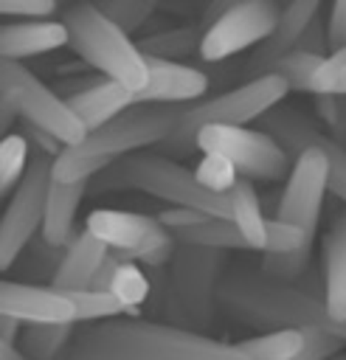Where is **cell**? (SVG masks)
Returning a JSON list of instances; mask_svg holds the SVG:
<instances>
[{
	"mask_svg": "<svg viewBox=\"0 0 346 360\" xmlns=\"http://www.w3.org/2000/svg\"><path fill=\"white\" fill-rule=\"evenodd\" d=\"M84 228L101 239L110 250L121 253L127 262H141L149 267H163L172 262L177 250V239L166 231L158 217L135 214V211H115V208H96L87 214Z\"/></svg>",
	"mask_w": 346,
	"mask_h": 360,
	"instance_id": "52a82bcc",
	"label": "cell"
},
{
	"mask_svg": "<svg viewBox=\"0 0 346 360\" xmlns=\"http://www.w3.org/2000/svg\"><path fill=\"white\" fill-rule=\"evenodd\" d=\"M205 28L200 22H183L172 25L160 34H149L138 39V48L149 59H166V62H183L191 53H200Z\"/></svg>",
	"mask_w": 346,
	"mask_h": 360,
	"instance_id": "603a6c76",
	"label": "cell"
},
{
	"mask_svg": "<svg viewBox=\"0 0 346 360\" xmlns=\"http://www.w3.org/2000/svg\"><path fill=\"white\" fill-rule=\"evenodd\" d=\"M121 253H115V250H110L107 256H104V262H101V267L96 270V276H93V284L87 287V290H110V284H113V278H115V270L121 267Z\"/></svg>",
	"mask_w": 346,
	"mask_h": 360,
	"instance_id": "ee69618b",
	"label": "cell"
},
{
	"mask_svg": "<svg viewBox=\"0 0 346 360\" xmlns=\"http://www.w3.org/2000/svg\"><path fill=\"white\" fill-rule=\"evenodd\" d=\"M197 152L228 158L248 180H281L293 169V158L284 152V146L259 127L208 124L197 135Z\"/></svg>",
	"mask_w": 346,
	"mask_h": 360,
	"instance_id": "9c48e42d",
	"label": "cell"
},
{
	"mask_svg": "<svg viewBox=\"0 0 346 360\" xmlns=\"http://www.w3.org/2000/svg\"><path fill=\"white\" fill-rule=\"evenodd\" d=\"M25 329V323L14 315H0V343H17L20 340V332Z\"/></svg>",
	"mask_w": 346,
	"mask_h": 360,
	"instance_id": "7dc6e473",
	"label": "cell"
},
{
	"mask_svg": "<svg viewBox=\"0 0 346 360\" xmlns=\"http://www.w3.org/2000/svg\"><path fill=\"white\" fill-rule=\"evenodd\" d=\"M321 11H323V8H321L318 0H295V3H287V6L281 8V17H278L276 31H273V34L248 56V62L242 65L245 82H248V79L267 76L270 68H273L281 56L293 53L295 45H298V39H301V34H304V28H307L309 20H312L315 14H321Z\"/></svg>",
	"mask_w": 346,
	"mask_h": 360,
	"instance_id": "2e32d148",
	"label": "cell"
},
{
	"mask_svg": "<svg viewBox=\"0 0 346 360\" xmlns=\"http://www.w3.org/2000/svg\"><path fill=\"white\" fill-rule=\"evenodd\" d=\"M65 360H250L236 343L214 340L197 329L110 318L73 335Z\"/></svg>",
	"mask_w": 346,
	"mask_h": 360,
	"instance_id": "6da1fadb",
	"label": "cell"
},
{
	"mask_svg": "<svg viewBox=\"0 0 346 360\" xmlns=\"http://www.w3.org/2000/svg\"><path fill=\"white\" fill-rule=\"evenodd\" d=\"M70 45L62 20H8L0 28V56L8 62H23Z\"/></svg>",
	"mask_w": 346,
	"mask_h": 360,
	"instance_id": "e0dca14e",
	"label": "cell"
},
{
	"mask_svg": "<svg viewBox=\"0 0 346 360\" xmlns=\"http://www.w3.org/2000/svg\"><path fill=\"white\" fill-rule=\"evenodd\" d=\"M14 121H23L20 107H17V98H14L8 90H3V87H0V129H3L6 135H11Z\"/></svg>",
	"mask_w": 346,
	"mask_h": 360,
	"instance_id": "bcb514c9",
	"label": "cell"
},
{
	"mask_svg": "<svg viewBox=\"0 0 346 360\" xmlns=\"http://www.w3.org/2000/svg\"><path fill=\"white\" fill-rule=\"evenodd\" d=\"M318 93H340V96H346V65L343 68L321 65V70L315 73V82H312V96H318Z\"/></svg>",
	"mask_w": 346,
	"mask_h": 360,
	"instance_id": "b9f144b4",
	"label": "cell"
},
{
	"mask_svg": "<svg viewBox=\"0 0 346 360\" xmlns=\"http://www.w3.org/2000/svg\"><path fill=\"white\" fill-rule=\"evenodd\" d=\"M31 163V146L20 132H11L0 141V194L11 197V191L20 186Z\"/></svg>",
	"mask_w": 346,
	"mask_h": 360,
	"instance_id": "83f0119b",
	"label": "cell"
},
{
	"mask_svg": "<svg viewBox=\"0 0 346 360\" xmlns=\"http://www.w3.org/2000/svg\"><path fill=\"white\" fill-rule=\"evenodd\" d=\"M323 65H326V68H343V65H346V48H340V51L329 53Z\"/></svg>",
	"mask_w": 346,
	"mask_h": 360,
	"instance_id": "681fc988",
	"label": "cell"
},
{
	"mask_svg": "<svg viewBox=\"0 0 346 360\" xmlns=\"http://www.w3.org/2000/svg\"><path fill=\"white\" fill-rule=\"evenodd\" d=\"M90 191V183H59L51 180V191H48V205H45V219H42V231L39 236L56 248H68L70 239L79 233L73 228L76 222V211L82 197Z\"/></svg>",
	"mask_w": 346,
	"mask_h": 360,
	"instance_id": "ffe728a7",
	"label": "cell"
},
{
	"mask_svg": "<svg viewBox=\"0 0 346 360\" xmlns=\"http://www.w3.org/2000/svg\"><path fill=\"white\" fill-rule=\"evenodd\" d=\"M20 135L28 141V146H37V155H48V158H59L62 155V143L51 135V132H45V129H39L37 124H31V121H20Z\"/></svg>",
	"mask_w": 346,
	"mask_h": 360,
	"instance_id": "ab89813d",
	"label": "cell"
},
{
	"mask_svg": "<svg viewBox=\"0 0 346 360\" xmlns=\"http://www.w3.org/2000/svg\"><path fill=\"white\" fill-rule=\"evenodd\" d=\"M96 6L107 20H113L127 34L146 28V22L158 14V6L149 3V0H104V3H96Z\"/></svg>",
	"mask_w": 346,
	"mask_h": 360,
	"instance_id": "1f68e13d",
	"label": "cell"
},
{
	"mask_svg": "<svg viewBox=\"0 0 346 360\" xmlns=\"http://www.w3.org/2000/svg\"><path fill=\"white\" fill-rule=\"evenodd\" d=\"M326 56H315V53H307V51H293L287 56H281L270 73L281 76L287 82L290 90H298V93H312V82H315V73L321 70Z\"/></svg>",
	"mask_w": 346,
	"mask_h": 360,
	"instance_id": "f1b7e54d",
	"label": "cell"
},
{
	"mask_svg": "<svg viewBox=\"0 0 346 360\" xmlns=\"http://www.w3.org/2000/svg\"><path fill=\"white\" fill-rule=\"evenodd\" d=\"M315 115L323 124V132L346 146V96L340 93H318L315 96Z\"/></svg>",
	"mask_w": 346,
	"mask_h": 360,
	"instance_id": "e575fe53",
	"label": "cell"
},
{
	"mask_svg": "<svg viewBox=\"0 0 346 360\" xmlns=\"http://www.w3.org/2000/svg\"><path fill=\"white\" fill-rule=\"evenodd\" d=\"M323 304L329 315L346 323V208L335 214L323 236Z\"/></svg>",
	"mask_w": 346,
	"mask_h": 360,
	"instance_id": "ac0fdd59",
	"label": "cell"
},
{
	"mask_svg": "<svg viewBox=\"0 0 346 360\" xmlns=\"http://www.w3.org/2000/svg\"><path fill=\"white\" fill-rule=\"evenodd\" d=\"M278 3L273 0H242L233 3L214 25L205 28L203 45H200V59L203 62H225L250 45H262L278 25L281 17Z\"/></svg>",
	"mask_w": 346,
	"mask_h": 360,
	"instance_id": "7c38bea8",
	"label": "cell"
},
{
	"mask_svg": "<svg viewBox=\"0 0 346 360\" xmlns=\"http://www.w3.org/2000/svg\"><path fill=\"white\" fill-rule=\"evenodd\" d=\"M93 194H107V191H143L149 197H158L169 202L172 208H191L205 217H219L231 219V202L228 197L211 194L203 188L183 163L174 158L155 152H135L101 172L98 177L90 180Z\"/></svg>",
	"mask_w": 346,
	"mask_h": 360,
	"instance_id": "3957f363",
	"label": "cell"
},
{
	"mask_svg": "<svg viewBox=\"0 0 346 360\" xmlns=\"http://www.w3.org/2000/svg\"><path fill=\"white\" fill-rule=\"evenodd\" d=\"M73 335V323H25L20 349L28 360H65Z\"/></svg>",
	"mask_w": 346,
	"mask_h": 360,
	"instance_id": "d4e9b609",
	"label": "cell"
},
{
	"mask_svg": "<svg viewBox=\"0 0 346 360\" xmlns=\"http://www.w3.org/2000/svg\"><path fill=\"white\" fill-rule=\"evenodd\" d=\"M0 87L17 98L20 115L25 121L51 132L62 146H76L87 138V127L79 121L70 104L53 87L37 79L23 62H0Z\"/></svg>",
	"mask_w": 346,
	"mask_h": 360,
	"instance_id": "30bf717a",
	"label": "cell"
},
{
	"mask_svg": "<svg viewBox=\"0 0 346 360\" xmlns=\"http://www.w3.org/2000/svg\"><path fill=\"white\" fill-rule=\"evenodd\" d=\"M68 295L76 307V323H98L127 315L110 290H70Z\"/></svg>",
	"mask_w": 346,
	"mask_h": 360,
	"instance_id": "f546056e",
	"label": "cell"
},
{
	"mask_svg": "<svg viewBox=\"0 0 346 360\" xmlns=\"http://www.w3.org/2000/svg\"><path fill=\"white\" fill-rule=\"evenodd\" d=\"M329 191V160L321 149H307L293 160L284 191L276 205V219L301 228L309 239H315L318 217L323 208V197Z\"/></svg>",
	"mask_w": 346,
	"mask_h": 360,
	"instance_id": "4fadbf2b",
	"label": "cell"
},
{
	"mask_svg": "<svg viewBox=\"0 0 346 360\" xmlns=\"http://www.w3.org/2000/svg\"><path fill=\"white\" fill-rule=\"evenodd\" d=\"M205 214L200 211H191V208H166L158 214V222L166 228V231H174V228H183V225H191L197 219H203Z\"/></svg>",
	"mask_w": 346,
	"mask_h": 360,
	"instance_id": "f6af8a7d",
	"label": "cell"
},
{
	"mask_svg": "<svg viewBox=\"0 0 346 360\" xmlns=\"http://www.w3.org/2000/svg\"><path fill=\"white\" fill-rule=\"evenodd\" d=\"M65 248H56L51 242H45L42 236H37L17 262H23V270L28 278H39V281H53L59 264H62Z\"/></svg>",
	"mask_w": 346,
	"mask_h": 360,
	"instance_id": "d6a6232c",
	"label": "cell"
},
{
	"mask_svg": "<svg viewBox=\"0 0 346 360\" xmlns=\"http://www.w3.org/2000/svg\"><path fill=\"white\" fill-rule=\"evenodd\" d=\"M287 93H290L287 82L276 73H267V76L233 84L197 104H186L180 112V121L174 124L172 135L158 146V152L166 158H186L197 152V135L203 127L208 124L248 127L250 121H259L267 110L281 104Z\"/></svg>",
	"mask_w": 346,
	"mask_h": 360,
	"instance_id": "277c9868",
	"label": "cell"
},
{
	"mask_svg": "<svg viewBox=\"0 0 346 360\" xmlns=\"http://www.w3.org/2000/svg\"><path fill=\"white\" fill-rule=\"evenodd\" d=\"M0 312L23 323H76V307L65 290L14 278L0 284Z\"/></svg>",
	"mask_w": 346,
	"mask_h": 360,
	"instance_id": "5bb4252c",
	"label": "cell"
},
{
	"mask_svg": "<svg viewBox=\"0 0 346 360\" xmlns=\"http://www.w3.org/2000/svg\"><path fill=\"white\" fill-rule=\"evenodd\" d=\"M194 177H197V183H200L203 188H208L211 194L228 197L231 188L239 183L242 174L236 172V166H233L228 158L214 155V152H205V155L200 158L197 169H194Z\"/></svg>",
	"mask_w": 346,
	"mask_h": 360,
	"instance_id": "4dcf8cb0",
	"label": "cell"
},
{
	"mask_svg": "<svg viewBox=\"0 0 346 360\" xmlns=\"http://www.w3.org/2000/svg\"><path fill=\"white\" fill-rule=\"evenodd\" d=\"M304 335H307V346L293 360H329L340 354V349L346 346V340L329 329H304Z\"/></svg>",
	"mask_w": 346,
	"mask_h": 360,
	"instance_id": "8d00e7d4",
	"label": "cell"
},
{
	"mask_svg": "<svg viewBox=\"0 0 346 360\" xmlns=\"http://www.w3.org/2000/svg\"><path fill=\"white\" fill-rule=\"evenodd\" d=\"M104 76H96V73H79V76H62L56 84H53V90L65 98V101H70V98H76V96H82V93H87V90H93L98 82H101Z\"/></svg>",
	"mask_w": 346,
	"mask_h": 360,
	"instance_id": "7bdbcfd3",
	"label": "cell"
},
{
	"mask_svg": "<svg viewBox=\"0 0 346 360\" xmlns=\"http://www.w3.org/2000/svg\"><path fill=\"white\" fill-rule=\"evenodd\" d=\"M59 6L53 0H3L0 14L8 20H53Z\"/></svg>",
	"mask_w": 346,
	"mask_h": 360,
	"instance_id": "74e56055",
	"label": "cell"
},
{
	"mask_svg": "<svg viewBox=\"0 0 346 360\" xmlns=\"http://www.w3.org/2000/svg\"><path fill=\"white\" fill-rule=\"evenodd\" d=\"M68 28L70 48L79 53V59L98 70L104 79H113L132 90L135 96L149 82L146 56L141 53L138 42L129 39L127 31H121L113 20H107L96 3H73L62 8L59 17Z\"/></svg>",
	"mask_w": 346,
	"mask_h": 360,
	"instance_id": "5b68a950",
	"label": "cell"
},
{
	"mask_svg": "<svg viewBox=\"0 0 346 360\" xmlns=\"http://www.w3.org/2000/svg\"><path fill=\"white\" fill-rule=\"evenodd\" d=\"M225 276V250L177 245L163 287V309L169 323L186 329H208L217 321L219 281Z\"/></svg>",
	"mask_w": 346,
	"mask_h": 360,
	"instance_id": "8992f818",
	"label": "cell"
},
{
	"mask_svg": "<svg viewBox=\"0 0 346 360\" xmlns=\"http://www.w3.org/2000/svg\"><path fill=\"white\" fill-rule=\"evenodd\" d=\"M183 107L169 104H135L110 124L87 132L76 146H65L53 158V180L59 183H90L127 155L143 152L146 146H160L174 124L180 121Z\"/></svg>",
	"mask_w": 346,
	"mask_h": 360,
	"instance_id": "7a4b0ae2",
	"label": "cell"
},
{
	"mask_svg": "<svg viewBox=\"0 0 346 360\" xmlns=\"http://www.w3.org/2000/svg\"><path fill=\"white\" fill-rule=\"evenodd\" d=\"M51 180H53V158L34 155L25 177L11 191L0 219V267L3 270H11L23 256V250L39 236Z\"/></svg>",
	"mask_w": 346,
	"mask_h": 360,
	"instance_id": "ba28073f",
	"label": "cell"
},
{
	"mask_svg": "<svg viewBox=\"0 0 346 360\" xmlns=\"http://www.w3.org/2000/svg\"><path fill=\"white\" fill-rule=\"evenodd\" d=\"M68 104L79 115V121L87 127V132H93V129L110 124L113 118H118L121 112H127L129 107H135L138 96L113 79H101L93 90L70 98Z\"/></svg>",
	"mask_w": 346,
	"mask_h": 360,
	"instance_id": "44dd1931",
	"label": "cell"
},
{
	"mask_svg": "<svg viewBox=\"0 0 346 360\" xmlns=\"http://www.w3.org/2000/svg\"><path fill=\"white\" fill-rule=\"evenodd\" d=\"M228 202H231V222L239 228V233L245 236L250 250L264 253V248H267V217L262 214V202H259V194H256L253 183L248 177H239V183L228 194Z\"/></svg>",
	"mask_w": 346,
	"mask_h": 360,
	"instance_id": "7402d4cb",
	"label": "cell"
},
{
	"mask_svg": "<svg viewBox=\"0 0 346 360\" xmlns=\"http://www.w3.org/2000/svg\"><path fill=\"white\" fill-rule=\"evenodd\" d=\"M309 262H312V245L298 248V250H287V253H262L259 270L270 278L295 284L309 270Z\"/></svg>",
	"mask_w": 346,
	"mask_h": 360,
	"instance_id": "836d02e7",
	"label": "cell"
},
{
	"mask_svg": "<svg viewBox=\"0 0 346 360\" xmlns=\"http://www.w3.org/2000/svg\"><path fill=\"white\" fill-rule=\"evenodd\" d=\"M149 82L138 93V104H169V107H186L205 98L211 90L208 76L197 65L186 62H166V59H149Z\"/></svg>",
	"mask_w": 346,
	"mask_h": 360,
	"instance_id": "9a60e30c",
	"label": "cell"
},
{
	"mask_svg": "<svg viewBox=\"0 0 346 360\" xmlns=\"http://www.w3.org/2000/svg\"><path fill=\"white\" fill-rule=\"evenodd\" d=\"M307 245H312V239L301 228H295L290 222H281L276 217L267 219V248H264V253H287V250H298V248H307Z\"/></svg>",
	"mask_w": 346,
	"mask_h": 360,
	"instance_id": "d590c367",
	"label": "cell"
},
{
	"mask_svg": "<svg viewBox=\"0 0 346 360\" xmlns=\"http://www.w3.org/2000/svg\"><path fill=\"white\" fill-rule=\"evenodd\" d=\"M250 360H293L304 352L307 335L304 329H273L256 338H245L236 343Z\"/></svg>",
	"mask_w": 346,
	"mask_h": 360,
	"instance_id": "484cf974",
	"label": "cell"
},
{
	"mask_svg": "<svg viewBox=\"0 0 346 360\" xmlns=\"http://www.w3.org/2000/svg\"><path fill=\"white\" fill-rule=\"evenodd\" d=\"M0 360H28L17 343H0Z\"/></svg>",
	"mask_w": 346,
	"mask_h": 360,
	"instance_id": "c3c4849f",
	"label": "cell"
},
{
	"mask_svg": "<svg viewBox=\"0 0 346 360\" xmlns=\"http://www.w3.org/2000/svg\"><path fill=\"white\" fill-rule=\"evenodd\" d=\"M326 39H329V53L346 48V0H338L329 6L326 14Z\"/></svg>",
	"mask_w": 346,
	"mask_h": 360,
	"instance_id": "60d3db41",
	"label": "cell"
},
{
	"mask_svg": "<svg viewBox=\"0 0 346 360\" xmlns=\"http://www.w3.org/2000/svg\"><path fill=\"white\" fill-rule=\"evenodd\" d=\"M172 233L183 245H200V248H214V250H225V253L228 250H250V245L245 242L239 228L231 219H219V217H203L191 225L174 228Z\"/></svg>",
	"mask_w": 346,
	"mask_h": 360,
	"instance_id": "cb8c5ba5",
	"label": "cell"
},
{
	"mask_svg": "<svg viewBox=\"0 0 346 360\" xmlns=\"http://www.w3.org/2000/svg\"><path fill=\"white\" fill-rule=\"evenodd\" d=\"M110 292L118 298V304L124 307V312L129 318L138 315V307L149 301L152 295V284H149V276L138 267V262H121V267L115 270V278L110 284Z\"/></svg>",
	"mask_w": 346,
	"mask_h": 360,
	"instance_id": "4316f807",
	"label": "cell"
},
{
	"mask_svg": "<svg viewBox=\"0 0 346 360\" xmlns=\"http://www.w3.org/2000/svg\"><path fill=\"white\" fill-rule=\"evenodd\" d=\"M107 253H110V248L101 239H96L87 228H82L70 239V245L65 248L62 264H59L51 287L65 290V292H70V290H87L93 284V276L101 267V262H104Z\"/></svg>",
	"mask_w": 346,
	"mask_h": 360,
	"instance_id": "d6986e66",
	"label": "cell"
},
{
	"mask_svg": "<svg viewBox=\"0 0 346 360\" xmlns=\"http://www.w3.org/2000/svg\"><path fill=\"white\" fill-rule=\"evenodd\" d=\"M256 124L262 132H267L273 141H278L293 160L312 146L321 149L329 160V191L346 202V146L332 141L309 112L281 101L273 110H267Z\"/></svg>",
	"mask_w": 346,
	"mask_h": 360,
	"instance_id": "8fae6325",
	"label": "cell"
},
{
	"mask_svg": "<svg viewBox=\"0 0 346 360\" xmlns=\"http://www.w3.org/2000/svg\"><path fill=\"white\" fill-rule=\"evenodd\" d=\"M295 51H307V53H315V56H329V39H326V17L323 14H315L309 20V25L304 28Z\"/></svg>",
	"mask_w": 346,
	"mask_h": 360,
	"instance_id": "f35d334b",
	"label": "cell"
}]
</instances>
